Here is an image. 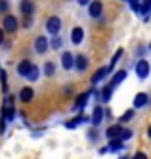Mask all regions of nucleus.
Returning a JSON list of instances; mask_svg holds the SVG:
<instances>
[{"mask_svg": "<svg viewBox=\"0 0 151 159\" xmlns=\"http://www.w3.org/2000/svg\"><path fill=\"white\" fill-rule=\"evenodd\" d=\"M46 29H48L50 35H57V33H60V29H61V19L57 17V16L48 17V21H46Z\"/></svg>", "mask_w": 151, "mask_h": 159, "instance_id": "obj_1", "label": "nucleus"}, {"mask_svg": "<svg viewBox=\"0 0 151 159\" xmlns=\"http://www.w3.org/2000/svg\"><path fill=\"white\" fill-rule=\"evenodd\" d=\"M149 71H151V65L147 63V60H140V61L136 63V73H138L140 79H145L149 75Z\"/></svg>", "mask_w": 151, "mask_h": 159, "instance_id": "obj_2", "label": "nucleus"}, {"mask_svg": "<svg viewBox=\"0 0 151 159\" xmlns=\"http://www.w3.org/2000/svg\"><path fill=\"white\" fill-rule=\"evenodd\" d=\"M2 25H4V31H8V33H14V31L17 29V17H14V16H6Z\"/></svg>", "mask_w": 151, "mask_h": 159, "instance_id": "obj_3", "label": "nucleus"}, {"mask_svg": "<svg viewBox=\"0 0 151 159\" xmlns=\"http://www.w3.org/2000/svg\"><path fill=\"white\" fill-rule=\"evenodd\" d=\"M34 12V4H33V0H21V14L25 16V17H31Z\"/></svg>", "mask_w": 151, "mask_h": 159, "instance_id": "obj_4", "label": "nucleus"}, {"mask_svg": "<svg viewBox=\"0 0 151 159\" xmlns=\"http://www.w3.org/2000/svg\"><path fill=\"white\" fill-rule=\"evenodd\" d=\"M34 50H37L38 54H44L46 50H48V39H46V37H38L37 40H34Z\"/></svg>", "mask_w": 151, "mask_h": 159, "instance_id": "obj_5", "label": "nucleus"}, {"mask_svg": "<svg viewBox=\"0 0 151 159\" xmlns=\"http://www.w3.org/2000/svg\"><path fill=\"white\" fill-rule=\"evenodd\" d=\"M14 115H16V111H14V106H11V98H8L6 106L2 107V117L10 121V119H14Z\"/></svg>", "mask_w": 151, "mask_h": 159, "instance_id": "obj_6", "label": "nucleus"}, {"mask_svg": "<svg viewBox=\"0 0 151 159\" xmlns=\"http://www.w3.org/2000/svg\"><path fill=\"white\" fill-rule=\"evenodd\" d=\"M82 39H84V31L80 29V27H75L71 31V42L73 44H80V42H82Z\"/></svg>", "mask_w": 151, "mask_h": 159, "instance_id": "obj_7", "label": "nucleus"}, {"mask_svg": "<svg viewBox=\"0 0 151 159\" xmlns=\"http://www.w3.org/2000/svg\"><path fill=\"white\" fill-rule=\"evenodd\" d=\"M101 10H103L101 2H100V0H94V2L90 4V10H88V12H90L92 17H100V16H101Z\"/></svg>", "mask_w": 151, "mask_h": 159, "instance_id": "obj_8", "label": "nucleus"}, {"mask_svg": "<svg viewBox=\"0 0 151 159\" xmlns=\"http://www.w3.org/2000/svg\"><path fill=\"white\" fill-rule=\"evenodd\" d=\"M31 67H33V63H31L29 60H23V61L17 65V73H19L21 77H27L29 71H31Z\"/></svg>", "mask_w": 151, "mask_h": 159, "instance_id": "obj_9", "label": "nucleus"}, {"mask_svg": "<svg viewBox=\"0 0 151 159\" xmlns=\"http://www.w3.org/2000/svg\"><path fill=\"white\" fill-rule=\"evenodd\" d=\"M33 96H34V92H33V88H29V86H25L19 92V100L21 102H25V104H29V102H33Z\"/></svg>", "mask_w": 151, "mask_h": 159, "instance_id": "obj_10", "label": "nucleus"}, {"mask_svg": "<svg viewBox=\"0 0 151 159\" xmlns=\"http://www.w3.org/2000/svg\"><path fill=\"white\" fill-rule=\"evenodd\" d=\"M147 102H149V96L145 92H140V94H136V98H134V107H144Z\"/></svg>", "mask_w": 151, "mask_h": 159, "instance_id": "obj_11", "label": "nucleus"}, {"mask_svg": "<svg viewBox=\"0 0 151 159\" xmlns=\"http://www.w3.org/2000/svg\"><path fill=\"white\" fill-rule=\"evenodd\" d=\"M61 65L65 67V69H71V67L75 65V60H73V54L71 52H65L61 56Z\"/></svg>", "mask_w": 151, "mask_h": 159, "instance_id": "obj_12", "label": "nucleus"}, {"mask_svg": "<svg viewBox=\"0 0 151 159\" xmlns=\"http://www.w3.org/2000/svg\"><path fill=\"white\" fill-rule=\"evenodd\" d=\"M121 132H122V127H121V125H113V127H109L107 129V138L111 140V138H119V136H121Z\"/></svg>", "mask_w": 151, "mask_h": 159, "instance_id": "obj_13", "label": "nucleus"}, {"mask_svg": "<svg viewBox=\"0 0 151 159\" xmlns=\"http://www.w3.org/2000/svg\"><path fill=\"white\" fill-rule=\"evenodd\" d=\"M86 65H88V60H86V56L78 54V56H77V60H75V67H77L78 71H84V69H86Z\"/></svg>", "mask_w": 151, "mask_h": 159, "instance_id": "obj_14", "label": "nucleus"}, {"mask_svg": "<svg viewBox=\"0 0 151 159\" xmlns=\"http://www.w3.org/2000/svg\"><path fill=\"white\" fill-rule=\"evenodd\" d=\"M107 73H109V67H101V69H98V73H96L94 77H92V84H96V83H100V81H101V79L105 77Z\"/></svg>", "mask_w": 151, "mask_h": 159, "instance_id": "obj_15", "label": "nucleus"}, {"mask_svg": "<svg viewBox=\"0 0 151 159\" xmlns=\"http://www.w3.org/2000/svg\"><path fill=\"white\" fill-rule=\"evenodd\" d=\"M101 119H103V109L98 106V107H94V113H92V123H94V125H100Z\"/></svg>", "mask_w": 151, "mask_h": 159, "instance_id": "obj_16", "label": "nucleus"}, {"mask_svg": "<svg viewBox=\"0 0 151 159\" xmlns=\"http://www.w3.org/2000/svg\"><path fill=\"white\" fill-rule=\"evenodd\" d=\"M107 148H109L111 152H119L121 148H122V140H121V138H111V142H109Z\"/></svg>", "mask_w": 151, "mask_h": 159, "instance_id": "obj_17", "label": "nucleus"}, {"mask_svg": "<svg viewBox=\"0 0 151 159\" xmlns=\"http://www.w3.org/2000/svg\"><path fill=\"white\" fill-rule=\"evenodd\" d=\"M113 88H115V86H113L111 83L103 88V92H101V100H103V102H109V98H111V94H113Z\"/></svg>", "mask_w": 151, "mask_h": 159, "instance_id": "obj_18", "label": "nucleus"}, {"mask_svg": "<svg viewBox=\"0 0 151 159\" xmlns=\"http://www.w3.org/2000/svg\"><path fill=\"white\" fill-rule=\"evenodd\" d=\"M124 79H126V71H119L117 75L111 79V84H113V86H117L119 83H122V81H124Z\"/></svg>", "mask_w": 151, "mask_h": 159, "instance_id": "obj_19", "label": "nucleus"}, {"mask_svg": "<svg viewBox=\"0 0 151 159\" xmlns=\"http://www.w3.org/2000/svg\"><path fill=\"white\" fill-rule=\"evenodd\" d=\"M88 96H90V92H84V94H80V96L77 98V107H82V106L86 104V100H88Z\"/></svg>", "mask_w": 151, "mask_h": 159, "instance_id": "obj_20", "label": "nucleus"}, {"mask_svg": "<svg viewBox=\"0 0 151 159\" xmlns=\"http://www.w3.org/2000/svg\"><path fill=\"white\" fill-rule=\"evenodd\" d=\"M134 117V109H128V111H124L122 113V117H121V123H126V121H130Z\"/></svg>", "mask_w": 151, "mask_h": 159, "instance_id": "obj_21", "label": "nucleus"}, {"mask_svg": "<svg viewBox=\"0 0 151 159\" xmlns=\"http://www.w3.org/2000/svg\"><path fill=\"white\" fill-rule=\"evenodd\" d=\"M37 77H38V69L37 67H31V71H29V75H27V79H31V81H37Z\"/></svg>", "mask_w": 151, "mask_h": 159, "instance_id": "obj_22", "label": "nucleus"}, {"mask_svg": "<svg viewBox=\"0 0 151 159\" xmlns=\"http://www.w3.org/2000/svg\"><path fill=\"white\" fill-rule=\"evenodd\" d=\"M44 73L46 75H54V63L52 61H46L44 63Z\"/></svg>", "mask_w": 151, "mask_h": 159, "instance_id": "obj_23", "label": "nucleus"}, {"mask_svg": "<svg viewBox=\"0 0 151 159\" xmlns=\"http://www.w3.org/2000/svg\"><path fill=\"white\" fill-rule=\"evenodd\" d=\"M121 140H128V138H132V130H128V129H122V132H121V136H119Z\"/></svg>", "mask_w": 151, "mask_h": 159, "instance_id": "obj_24", "label": "nucleus"}, {"mask_svg": "<svg viewBox=\"0 0 151 159\" xmlns=\"http://www.w3.org/2000/svg\"><path fill=\"white\" fill-rule=\"evenodd\" d=\"M8 10V0H0V12H6Z\"/></svg>", "mask_w": 151, "mask_h": 159, "instance_id": "obj_25", "label": "nucleus"}, {"mask_svg": "<svg viewBox=\"0 0 151 159\" xmlns=\"http://www.w3.org/2000/svg\"><path fill=\"white\" fill-rule=\"evenodd\" d=\"M52 46H54V48H60V46H61V39H57V37H56V39L52 40Z\"/></svg>", "mask_w": 151, "mask_h": 159, "instance_id": "obj_26", "label": "nucleus"}, {"mask_svg": "<svg viewBox=\"0 0 151 159\" xmlns=\"http://www.w3.org/2000/svg\"><path fill=\"white\" fill-rule=\"evenodd\" d=\"M132 159H147V155H145L144 152H138V153H136V155H134Z\"/></svg>", "mask_w": 151, "mask_h": 159, "instance_id": "obj_27", "label": "nucleus"}, {"mask_svg": "<svg viewBox=\"0 0 151 159\" xmlns=\"http://www.w3.org/2000/svg\"><path fill=\"white\" fill-rule=\"evenodd\" d=\"M2 40H4V29H0V44H2Z\"/></svg>", "mask_w": 151, "mask_h": 159, "instance_id": "obj_28", "label": "nucleus"}, {"mask_svg": "<svg viewBox=\"0 0 151 159\" xmlns=\"http://www.w3.org/2000/svg\"><path fill=\"white\" fill-rule=\"evenodd\" d=\"M88 2H90V0H78V4H80V6H84V4H88Z\"/></svg>", "mask_w": 151, "mask_h": 159, "instance_id": "obj_29", "label": "nucleus"}, {"mask_svg": "<svg viewBox=\"0 0 151 159\" xmlns=\"http://www.w3.org/2000/svg\"><path fill=\"white\" fill-rule=\"evenodd\" d=\"M147 134H149V138H151V127H149V129H147Z\"/></svg>", "mask_w": 151, "mask_h": 159, "instance_id": "obj_30", "label": "nucleus"}, {"mask_svg": "<svg viewBox=\"0 0 151 159\" xmlns=\"http://www.w3.org/2000/svg\"><path fill=\"white\" fill-rule=\"evenodd\" d=\"M149 48H151V44H149Z\"/></svg>", "mask_w": 151, "mask_h": 159, "instance_id": "obj_31", "label": "nucleus"}]
</instances>
